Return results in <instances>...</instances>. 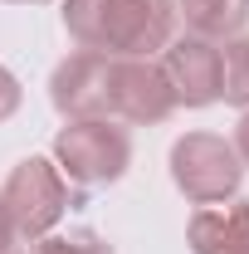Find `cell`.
I'll return each mask as SVG.
<instances>
[{"label":"cell","instance_id":"7c38bea8","mask_svg":"<svg viewBox=\"0 0 249 254\" xmlns=\"http://www.w3.org/2000/svg\"><path fill=\"white\" fill-rule=\"evenodd\" d=\"M15 240H20V235H15L10 205H5V195H0V254H10V250H15Z\"/></svg>","mask_w":249,"mask_h":254},{"label":"cell","instance_id":"5b68a950","mask_svg":"<svg viewBox=\"0 0 249 254\" xmlns=\"http://www.w3.org/2000/svg\"><path fill=\"white\" fill-rule=\"evenodd\" d=\"M108 113L113 123L152 127L176 113V93L152 59H113L108 64Z\"/></svg>","mask_w":249,"mask_h":254},{"label":"cell","instance_id":"8992f818","mask_svg":"<svg viewBox=\"0 0 249 254\" xmlns=\"http://www.w3.org/2000/svg\"><path fill=\"white\" fill-rule=\"evenodd\" d=\"M161 73H166L176 103H186V108H210L220 98V49L210 39H195V34L171 39Z\"/></svg>","mask_w":249,"mask_h":254},{"label":"cell","instance_id":"4fadbf2b","mask_svg":"<svg viewBox=\"0 0 249 254\" xmlns=\"http://www.w3.org/2000/svg\"><path fill=\"white\" fill-rule=\"evenodd\" d=\"M235 152H240V161L249 166V108H245V118H240V127H235Z\"/></svg>","mask_w":249,"mask_h":254},{"label":"cell","instance_id":"ba28073f","mask_svg":"<svg viewBox=\"0 0 249 254\" xmlns=\"http://www.w3.org/2000/svg\"><path fill=\"white\" fill-rule=\"evenodd\" d=\"M176 20L195 39H235L249 25V0H176Z\"/></svg>","mask_w":249,"mask_h":254},{"label":"cell","instance_id":"7a4b0ae2","mask_svg":"<svg viewBox=\"0 0 249 254\" xmlns=\"http://www.w3.org/2000/svg\"><path fill=\"white\" fill-rule=\"evenodd\" d=\"M171 181L190 205H225L240 195L245 161L220 132H186L171 147Z\"/></svg>","mask_w":249,"mask_h":254},{"label":"cell","instance_id":"30bf717a","mask_svg":"<svg viewBox=\"0 0 249 254\" xmlns=\"http://www.w3.org/2000/svg\"><path fill=\"white\" fill-rule=\"evenodd\" d=\"M30 254H113V245L98 230H68V235H44L34 240Z\"/></svg>","mask_w":249,"mask_h":254},{"label":"cell","instance_id":"277c9868","mask_svg":"<svg viewBox=\"0 0 249 254\" xmlns=\"http://www.w3.org/2000/svg\"><path fill=\"white\" fill-rule=\"evenodd\" d=\"M0 195L10 205L15 235H25V240H44L68 210V181H63V171L49 157H25L10 171Z\"/></svg>","mask_w":249,"mask_h":254},{"label":"cell","instance_id":"5bb4252c","mask_svg":"<svg viewBox=\"0 0 249 254\" xmlns=\"http://www.w3.org/2000/svg\"><path fill=\"white\" fill-rule=\"evenodd\" d=\"M15 5H44V0H15Z\"/></svg>","mask_w":249,"mask_h":254},{"label":"cell","instance_id":"9c48e42d","mask_svg":"<svg viewBox=\"0 0 249 254\" xmlns=\"http://www.w3.org/2000/svg\"><path fill=\"white\" fill-rule=\"evenodd\" d=\"M220 98L235 108H249V34L225 39L220 49Z\"/></svg>","mask_w":249,"mask_h":254},{"label":"cell","instance_id":"8fae6325","mask_svg":"<svg viewBox=\"0 0 249 254\" xmlns=\"http://www.w3.org/2000/svg\"><path fill=\"white\" fill-rule=\"evenodd\" d=\"M20 98H25V93H20V78H15V73L0 64V123L20 113Z\"/></svg>","mask_w":249,"mask_h":254},{"label":"cell","instance_id":"52a82bcc","mask_svg":"<svg viewBox=\"0 0 249 254\" xmlns=\"http://www.w3.org/2000/svg\"><path fill=\"white\" fill-rule=\"evenodd\" d=\"M190 254H245L249 250V200L235 205H200L186 225Z\"/></svg>","mask_w":249,"mask_h":254},{"label":"cell","instance_id":"3957f363","mask_svg":"<svg viewBox=\"0 0 249 254\" xmlns=\"http://www.w3.org/2000/svg\"><path fill=\"white\" fill-rule=\"evenodd\" d=\"M127 161H132V137H127V127L108 123V118L68 123L54 137V166L73 186H108L127 171Z\"/></svg>","mask_w":249,"mask_h":254},{"label":"cell","instance_id":"6da1fadb","mask_svg":"<svg viewBox=\"0 0 249 254\" xmlns=\"http://www.w3.org/2000/svg\"><path fill=\"white\" fill-rule=\"evenodd\" d=\"M63 30L93 54L152 59L176 34V0H63Z\"/></svg>","mask_w":249,"mask_h":254}]
</instances>
